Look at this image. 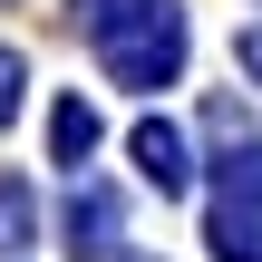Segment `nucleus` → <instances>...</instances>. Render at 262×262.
Listing matches in <instances>:
<instances>
[{"label":"nucleus","mask_w":262,"mask_h":262,"mask_svg":"<svg viewBox=\"0 0 262 262\" xmlns=\"http://www.w3.org/2000/svg\"><path fill=\"white\" fill-rule=\"evenodd\" d=\"M88 146H97V117H88V107H78V97H68V107H58V156H68V165H78V156H88Z\"/></svg>","instance_id":"20e7f679"},{"label":"nucleus","mask_w":262,"mask_h":262,"mask_svg":"<svg viewBox=\"0 0 262 262\" xmlns=\"http://www.w3.org/2000/svg\"><path fill=\"white\" fill-rule=\"evenodd\" d=\"M19 233H29V194H19V185H0V243H19Z\"/></svg>","instance_id":"39448f33"},{"label":"nucleus","mask_w":262,"mask_h":262,"mask_svg":"<svg viewBox=\"0 0 262 262\" xmlns=\"http://www.w3.org/2000/svg\"><path fill=\"white\" fill-rule=\"evenodd\" d=\"M97 49H107V68H117L126 88H156V78H175V58H185V19H175L165 0H136V10H117V19L97 29Z\"/></svg>","instance_id":"f257e3e1"},{"label":"nucleus","mask_w":262,"mask_h":262,"mask_svg":"<svg viewBox=\"0 0 262 262\" xmlns=\"http://www.w3.org/2000/svg\"><path fill=\"white\" fill-rule=\"evenodd\" d=\"M214 253L224 262H262V165H233L214 194Z\"/></svg>","instance_id":"f03ea898"},{"label":"nucleus","mask_w":262,"mask_h":262,"mask_svg":"<svg viewBox=\"0 0 262 262\" xmlns=\"http://www.w3.org/2000/svg\"><path fill=\"white\" fill-rule=\"evenodd\" d=\"M19 107V58H0V117Z\"/></svg>","instance_id":"423d86ee"},{"label":"nucleus","mask_w":262,"mask_h":262,"mask_svg":"<svg viewBox=\"0 0 262 262\" xmlns=\"http://www.w3.org/2000/svg\"><path fill=\"white\" fill-rule=\"evenodd\" d=\"M243 58H253V78H262V29H253V39H243Z\"/></svg>","instance_id":"0eeeda50"},{"label":"nucleus","mask_w":262,"mask_h":262,"mask_svg":"<svg viewBox=\"0 0 262 262\" xmlns=\"http://www.w3.org/2000/svg\"><path fill=\"white\" fill-rule=\"evenodd\" d=\"M136 165H146L156 185H185V136H175V126H136Z\"/></svg>","instance_id":"7ed1b4c3"}]
</instances>
